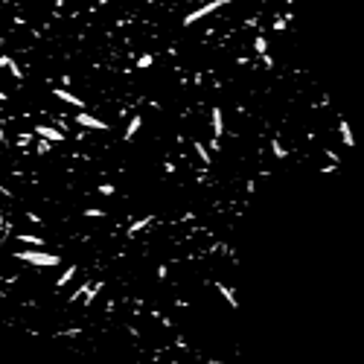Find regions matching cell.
I'll return each instance as SVG.
<instances>
[{
	"label": "cell",
	"instance_id": "7",
	"mask_svg": "<svg viewBox=\"0 0 364 364\" xmlns=\"http://www.w3.org/2000/svg\"><path fill=\"white\" fill-rule=\"evenodd\" d=\"M152 222H154V216H140L137 222H132L128 228H126V236L132 239V236H137L140 230H146V228H152Z\"/></svg>",
	"mask_w": 364,
	"mask_h": 364
},
{
	"label": "cell",
	"instance_id": "22",
	"mask_svg": "<svg viewBox=\"0 0 364 364\" xmlns=\"http://www.w3.org/2000/svg\"><path fill=\"white\" fill-rule=\"evenodd\" d=\"M166 274H169V265H158V280H166Z\"/></svg>",
	"mask_w": 364,
	"mask_h": 364
},
{
	"label": "cell",
	"instance_id": "9",
	"mask_svg": "<svg viewBox=\"0 0 364 364\" xmlns=\"http://www.w3.org/2000/svg\"><path fill=\"white\" fill-rule=\"evenodd\" d=\"M0 67H3V70H9V73L15 76L18 82L24 79V70L18 67V62H15V58H12V56H0Z\"/></svg>",
	"mask_w": 364,
	"mask_h": 364
},
{
	"label": "cell",
	"instance_id": "27",
	"mask_svg": "<svg viewBox=\"0 0 364 364\" xmlns=\"http://www.w3.org/2000/svg\"><path fill=\"white\" fill-rule=\"evenodd\" d=\"M52 3H56V6H58V9H62V6H64V0H52Z\"/></svg>",
	"mask_w": 364,
	"mask_h": 364
},
{
	"label": "cell",
	"instance_id": "6",
	"mask_svg": "<svg viewBox=\"0 0 364 364\" xmlns=\"http://www.w3.org/2000/svg\"><path fill=\"white\" fill-rule=\"evenodd\" d=\"M254 50H256V56L262 58V64L268 67V70L274 67V58L268 56V41H265V35H256V38H254Z\"/></svg>",
	"mask_w": 364,
	"mask_h": 364
},
{
	"label": "cell",
	"instance_id": "19",
	"mask_svg": "<svg viewBox=\"0 0 364 364\" xmlns=\"http://www.w3.org/2000/svg\"><path fill=\"white\" fill-rule=\"evenodd\" d=\"M50 149H52L50 140H38V143H35V152H38V154H47Z\"/></svg>",
	"mask_w": 364,
	"mask_h": 364
},
{
	"label": "cell",
	"instance_id": "14",
	"mask_svg": "<svg viewBox=\"0 0 364 364\" xmlns=\"http://www.w3.org/2000/svg\"><path fill=\"white\" fill-rule=\"evenodd\" d=\"M192 149H196V154L201 158V164H204V166L213 164V154L207 152V146H204V143H198V140H196V143H192Z\"/></svg>",
	"mask_w": 364,
	"mask_h": 364
},
{
	"label": "cell",
	"instance_id": "13",
	"mask_svg": "<svg viewBox=\"0 0 364 364\" xmlns=\"http://www.w3.org/2000/svg\"><path fill=\"white\" fill-rule=\"evenodd\" d=\"M338 132H341V140H344V146H356V140H352V132H350V126H347V120H341L338 122Z\"/></svg>",
	"mask_w": 364,
	"mask_h": 364
},
{
	"label": "cell",
	"instance_id": "2",
	"mask_svg": "<svg viewBox=\"0 0 364 364\" xmlns=\"http://www.w3.org/2000/svg\"><path fill=\"white\" fill-rule=\"evenodd\" d=\"M228 3H233V0H210V3H204L201 9H192L190 15L184 18V26H192L196 20H201V18H207V15H213L216 9H222V6H228Z\"/></svg>",
	"mask_w": 364,
	"mask_h": 364
},
{
	"label": "cell",
	"instance_id": "20",
	"mask_svg": "<svg viewBox=\"0 0 364 364\" xmlns=\"http://www.w3.org/2000/svg\"><path fill=\"white\" fill-rule=\"evenodd\" d=\"M84 216H90V218H105V210H100V207H88Z\"/></svg>",
	"mask_w": 364,
	"mask_h": 364
},
{
	"label": "cell",
	"instance_id": "17",
	"mask_svg": "<svg viewBox=\"0 0 364 364\" xmlns=\"http://www.w3.org/2000/svg\"><path fill=\"white\" fill-rule=\"evenodd\" d=\"M271 154H274V158H277V160H282V158H286V154H288V149H286V146H282L280 140H277V137H274V140H271Z\"/></svg>",
	"mask_w": 364,
	"mask_h": 364
},
{
	"label": "cell",
	"instance_id": "24",
	"mask_svg": "<svg viewBox=\"0 0 364 364\" xmlns=\"http://www.w3.org/2000/svg\"><path fill=\"white\" fill-rule=\"evenodd\" d=\"M274 30H277V32H282V30H286V20H282V18H277V20H274Z\"/></svg>",
	"mask_w": 364,
	"mask_h": 364
},
{
	"label": "cell",
	"instance_id": "12",
	"mask_svg": "<svg viewBox=\"0 0 364 364\" xmlns=\"http://www.w3.org/2000/svg\"><path fill=\"white\" fill-rule=\"evenodd\" d=\"M216 288H218V294H222V298L228 300V306H230V309H239V300H236V294H233V288H230V286H224V282H218Z\"/></svg>",
	"mask_w": 364,
	"mask_h": 364
},
{
	"label": "cell",
	"instance_id": "15",
	"mask_svg": "<svg viewBox=\"0 0 364 364\" xmlns=\"http://www.w3.org/2000/svg\"><path fill=\"white\" fill-rule=\"evenodd\" d=\"M18 242H26V245H32V248H41V245H47L41 236H32V233H18Z\"/></svg>",
	"mask_w": 364,
	"mask_h": 364
},
{
	"label": "cell",
	"instance_id": "5",
	"mask_svg": "<svg viewBox=\"0 0 364 364\" xmlns=\"http://www.w3.org/2000/svg\"><path fill=\"white\" fill-rule=\"evenodd\" d=\"M32 132L41 140H50V143H64V132L62 128H52V126H32Z\"/></svg>",
	"mask_w": 364,
	"mask_h": 364
},
{
	"label": "cell",
	"instance_id": "16",
	"mask_svg": "<svg viewBox=\"0 0 364 364\" xmlns=\"http://www.w3.org/2000/svg\"><path fill=\"white\" fill-rule=\"evenodd\" d=\"M73 277H76V265H67V271L62 274V277H58V282H56V288H64V286H67L70 280H73Z\"/></svg>",
	"mask_w": 364,
	"mask_h": 364
},
{
	"label": "cell",
	"instance_id": "4",
	"mask_svg": "<svg viewBox=\"0 0 364 364\" xmlns=\"http://www.w3.org/2000/svg\"><path fill=\"white\" fill-rule=\"evenodd\" d=\"M52 96L56 100H62V102H67L70 108H76V111H84V100H79L76 94H70L67 88H52Z\"/></svg>",
	"mask_w": 364,
	"mask_h": 364
},
{
	"label": "cell",
	"instance_id": "8",
	"mask_svg": "<svg viewBox=\"0 0 364 364\" xmlns=\"http://www.w3.org/2000/svg\"><path fill=\"white\" fill-rule=\"evenodd\" d=\"M210 120H213V137H224V114H222V108L216 105L213 111H210Z\"/></svg>",
	"mask_w": 364,
	"mask_h": 364
},
{
	"label": "cell",
	"instance_id": "28",
	"mask_svg": "<svg viewBox=\"0 0 364 364\" xmlns=\"http://www.w3.org/2000/svg\"><path fill=\"white\" fill-rule=\"evenodd\" d=\"M3 140H6V134H3V128H0V143H3Z\"/></svg>",
	"mask_w": 364,
	"mask_h": 364
},
{
	"label": "cell",
	"instance_id": "21",
	"mask_svg": "<svg viewBox=\"0 0 364 364\" xmlns=\"http://www.w3.org/2000/svg\"><path fill=\"white\" fill-rule=\"evenodd\" d=\"M100 192L102 196H114V184H100Z\"/></svg>",
	"mask_w": 364,
	"mask_h": 364
},
{
	"label": "cell",
	"instance_id": "23",
	"mask_svg": "<svg viewBox=\"0 0 364 364\" xmlns=\"http://www.w3.org/2000/svg\"><path fill=\"white\" fill-rule=\"evenodd\" d=\"M30 140H32L30 134H20V137H18V146H30Z\"/></svg>",
	"mask_w": 364,
	"mask_h": 364
},
{
	"label": "cell",
	"instance_id": "11",
	"mask_svg": "<svg viewBox=\"0 0 364 364\" xmlns=\"http://www.w3.org/2000/svg\"><path fill=\"white\" fill-rule=\"evenodd\" d=\"M140 128H143V116H140V114H134L132 120H128V126H126V140H134Z\"/></svg>",
	"mask_w": 364,
	"mask_h": 364
},
{
	"label": "cell",
	"instance_id": "18",
	"mask_svg": "<svg viewBox=\"0 0 364 364\" xmlns=\"http://www.w3.org/2000/svg\"><path fill=\"white\" fill-rule=\"evenodd\" d=\"M154 64V56H149V52H146V56H140V58H137V70H146V67H152Z\"/></svg>",
	"mask_w": 364,
	"mask_h": 364
},
{
	"label": "cell",
	"instance_id": "1",
	"mask_svg": "<svg viewBox=\"0 0 364 364\" xmlns=\"http://www.w3.org/2000/svg\"><path fill=\"white\" fill-rule=\"evenodd\" d=\"M15 260H20V262H30L35 265V268H47V265H58L62 260H58V254H44V250H18L15 254Z\"/></svg>",
	"mask_w": 364,
	"mask_h": 364
},
{
	"label": "cell",
	"instance_id": "26",
	"mask_svg": "<svg viewBox=\"0 0 364 364\" xmlns=\"http://www.w3.org/2000/svg\"><path fill=\"white\" fill-rule=\"evenodd\" d=\"M73 335H82L79 330H67V332H62V338H73Z\"/></svg>",
	"mask_w": 364,
	"mask_h": 364
},
{
	"label": "cell",
	"instance_id": "29",
	"mask_svg": "<svg viewBox=\"0 0 364 364\" xmlns=\"http://www.w3.org/2000/svg\"><path fill=\"white\" fill-rule=\"evenodd\" d=\"M201 364H222V362H201Z\"/></svg>",
	"mask_w": 364,
	"mask_h": 364
},
{
	"label": "cell",
	"instance_id": "25",
	"mask_svg": "<svg viewBox=\"0 0 364 364\" xmlns=\"http://www.w3.org/2000/svg\"><path fill=\"white\" fill-rule=\"evenodd\" d=\"M26 218H30V222H32V224H41V222H44V218H41V216H35V213H30V216H26Z\"/></svg>",
	"mask_w": 364,
	"mask_h": 364
},
{
	"label": "cell",
	"instance_id": "10",
	"mask_svg": "<svg viewBox=\"0 0 364 364\" xmlns=\"http://www.w3.org/2000/svg\"><path fill=\"white\" fill-rule=\"evenodd\" d=\"M105 288V282H88V288H84V294H82V300H84V306H90L94 300L100 298V292Z\"/></svg>",
	"mask_w": 364,
	"mask_h": 364
},
{
	"label": "cell",
	"instance_id": "3",
	"mask_svg": "<svg viewBox=\"0 0 364 364\" xmlns=\"http://www.w3.org/2000/svg\"><path fill=\"white\" fill-rule=\"evenodd\" d=\"M76 126H82V128H88V132H108V128H111L105 120L88 114V111H79V114H76Z\"/></svg>",
	"mask_w": 364,
	"mask_h": 364
}]
</instances>
